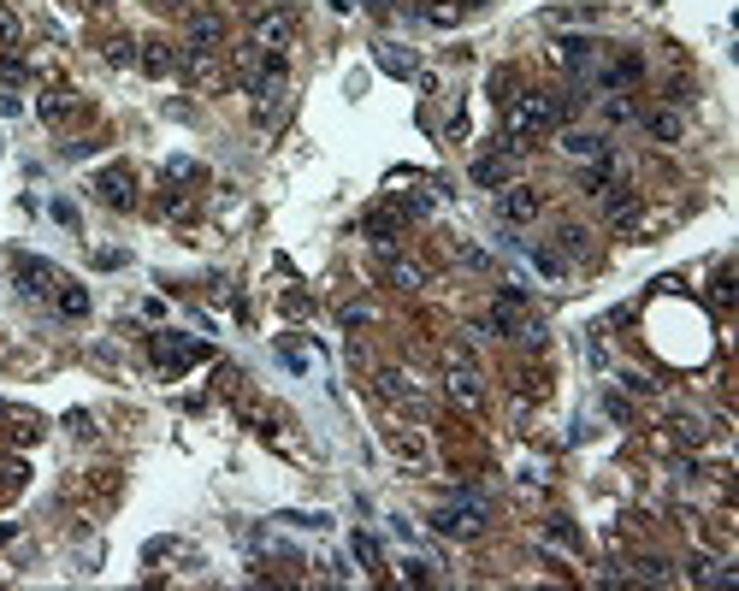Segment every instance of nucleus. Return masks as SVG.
Here are the masks:
<instances>
[{"label": "nucleus", "mask_w": 739, "mask_h": 591, "mask_svg": "<svg viewBox=\"0 0 739 591\" xmlns=\"http://www.w3.org/2000/svg\"><path fill=\"white\" fill-rule=\"evenodd\" d=\"M633 580H651V586H669L674 574H669V562H663V556H639V562H633Z\"/></svg>", "instance_id": "nucleus-27"}, {"label": "nucleus", "mask_w": 739, "mask_h": 591, "mask_svg": "<svg viewBox=\"0 0 739 591\" xmlns=\"http://www.w3.org/2000/svg\"><path fill=\"white\" fill-rule=\"evenodd\" d=\"M71 113H77V95H71V89H48V95H42V119H48V125H66Z\"/></svg>", "instance_id": "nucleus-19"}, {"label": "nucleus", "mask_w": 739, "mask_h": 591, "mask_svg": "<svg viewBox=\"0 0 739 591\" xmlns=\"http://www.w3.org/2000/svg\"><path fill=\"white\" fill-rule=\"evenodd\" d=\"M54 308L71 314V320H83V314H89V290H83V284H54Z\"/></svg>", "instance_id": "nucleus-20"}, {"label": "nucleus", "mask_w": 739, "mask_h": 591, "mask_svg": "<svg viewBox=\"0 0 739 591\" xmlns=\"http://www.w3.org/2000/svg\"><path fill=\"white\" fill-rule=\"evenodd\" d=\"M379 71H391V77H408V71H414V54H403L397 42H379Z\"/></svg>", "instance_id": "nucleus-25"}, {"label": "nucleus", "mask_w": 739, "mask_h": 591, "mask_svg": "<svg viewBox=\"0 0 739 591\" xmlns=\"http://www.w3.org/2000/svg\"><path fill=\"white\" fill-rule=\"evenodd\" d=\"M190 48H225V12H213V6L190 12Z\"/></svg>", "instance_id": "nucleus-10"}, {"label": "nucleus", "mask_w": 739, "mask_h": 591, "mask_svg": "<svg viewBox=\"0 0 739 591\" xmlns=\"http://www.w3.org/2000/svg\"><path fill=\"white\" fill-rule=\"evenodd\" d=\"M550 60L562 71H592L598 66V42H586V36H562V42H550Z\"/></svg>", "instance_id": "nucleus-8"}, {"label": "nucleus", "mask_w": 739, "mask_h": 591, "mask_svg": "<svg viewBox=\"0 0 739 591\" xmlns=\"http://www.w3.org/2000/svg\"><path fill=\"white\" fill-rule=\"evenodd\" d=\"M456 261L473 266V272H491V255H479V249H456Z\"/></svg>", "instance_id": "nucleus-30"}, {"label": "nucleus", "mask_w": 739, "mask_h": 591, "mask_svg": "<svg viewBox=\"0 0 739 591\" xmlns=\"http://www.w3.org/2000/svg\"><path fill=\"white\" fill-rule=\"evenodd\" d=\"M355 556H361V562L373 568V562H379V544H373V538H355Z\"/></svg>", "instance_id": "nucleus-34"}, {"label": "nucleus", "mask_w": 739, "mask_h": 591, "mask_svg": "<svg viewBox=\"0 0 739 591\" xmlns=\"http://www.w3.org/2000/svg\"><path fill=\"white\" fill-rule=\"evenodd\" d=\"M18 42H24V24H18V12L0 0V54H12Z\"/></svg>", "instance_id": "nucleus-26"}, {"label": "nucleus", "mask_w": 739, "mask_h": 591, "mask_svg": "<svg viewBox=\"0 0 739 591\" xmlns=\"http://www.w3.org/2000/svg\"><path fill=\"white\" fill-rule=\"evenodd\" d=\"M101 60L107 66H136V36H107L101 42Z\"/></svg>", "instance_id": "nucleus-22"}, {"label": "nucleus", "mask_w": 739, "mask_h": 591, "mask_svg": "<svg viewBox=\"0 0 739 591\" xmlns=\"http://www.w3.org/2000/svg\"><path fill=\"white\" fill-rule=\"evenodd\" d=\"M379 391L391 396V402H408V408L420 402V391H414V379H408V373H397V367H379Z\"/></svg>", "instance_id": "nucleus-17"}, {"label": "nucleus", "mask_w": 739, "mask_h": 591, "mask_svg": "<svg viewBox=\"0 0 739 591\" xmlns=\"http://www.w3.org/2000/svg\"><path fill=\"white\" fill-rule=\"evenodd\" d=\"M178 71L196 83V89H219L225 83V66H219V48H184L178 54Z\"/></svg>", "instance_id": "nucleus-5"}, {"label": "nucleus", "mask_w": 739, "mask_h": 591, "mask_svg": "<svg viewBox=\"0 0 739 591\" xmlns=\"http://www.w3.org/2000/svg\"><path fill=\"white\" fill-rule=\"evenodd\" d=\"M83 6H89V12H107V6H113V0H83Z\"/></svg>", "instance_id": "nucleus-35"}, {"label": "nucleus", "mask_w": 739, "mask_h": 591, "mask_svg": "<svg viewBox=\"0 0 739 591\" xmlns=\"http://www.w3.org/2000/svg\"><path fill=\"white\" fill-rule=\"evenodd\" d=\"M95 196L107 201V207H136L131 166H101V172H95Z\"/></svg>", "instance_id": "nucleus-6"}, {"label": "nucleus", "mask_w": 739, "mask_h": 591, "mask_svg": "<svg viewBox=\"0 0 739 591\" xmlns=\"http://www.w3.org/2000/svg\"><path fill=\"white\" fill-rule=\"evenodd\" d=\"M533 266H538V272H550V278H562V272H568L562 255H550V249H533Z\"/></svg>", "instance_id": "nucleus-28"}, {"label": "nucleus", "mask_w": 739, "mask_h": 591, "mask_svg": "<svg viewBox=\"0 0 739 591\" xmlns=\"http://www.w3.org/2000/svg\"><path fill=\"white\" fill-rule=\"evenodd\" d=\"M598 207H604L609 225H621V219L639 213V190H633V184H604V190H598Z\"/></svg>", "instance_id": "nucleus-12"}, {"label": "nucleus", "mask_w": 739, "mask_h": 591, "mask_svg": "<svg viewBox=\"0 0 739 591\" xmlns=\"http://www.w3.org/2000/svg\"><path fill=\"white\" fill-rule=\"evenodd\" d=\"M497 213H503V225H527V219H538V213H544V196H538L533 184H503Z\"/></svg>", "instance_id": "nucleus-4"}, {"label": "nucleus", "mask_w": 739, "mask_h": 591, "mask_svg": "<svg viewBox=\"0 0 739 591\" xmlns=\"http://www.w3.org/2000/svg\"><path fill=\"white\" fill-rule=\"evenodd\" d=\"M503 107H509V113H503V125H509V154H521L527 136H544L568 119V101L550 95V89H521V95H509Z\"/></svg>", "instance_id": "nucleus-1"}, {"label": "nucleus", "mask_w": 739, "mask_h": 591, "mask_svg": "<svg viewBox=\"0 0 739 591\" xmlns=\"http://www.w3.org/2000/svg\"><path fill=\"white\" fill-rule=\"evenodd\" d=\"M645 131L674 148V142H686V119H680L674 107H651V113H645Z\"/></svg>", "instance_id": "nucleus-14"}, {"label": "nucleus", "mask_w": 739, "mask_h": 591, "mask_svg": "<svg viewBox=\"0 0 739 591\" xmlns=\"http://www.w3.org/2000/svg\"><path fill=\"white\" fill-rule=\"evenodd\" d=\"M391 450L403 461H426V438L420 432H403V426H391Z\"/></svg>", "instance_id": "nucleus-24"}, {"label": "nucleus", "mask_w": 739, "mask_h": 591, "mask_svg": "<svg viewBox=\"0 0 739 591\" xmlns=\"http://www.w3.org/2000/svg\"><path fill=\"white\" fill-rule=\"evenodd\" d=\"M166 184H207V166L190 160V154H172L166 160Z\"/></svg>", "instance_id": "nucleus-18"}, {"label": "nucleus", "mask_w": 739, "mask_h": 591, "mask_svg": "<svg viewBox=\"0 0 739 591\" xmlns=\"http://www.w3.org/2000/svg\"><path fill=\"white\" fill-rule=\"evenodd\" d=\"M12 278H18L24 296H54V284H60L54 266L42 261V255H18V261H12Z\"/></svg>", "instance_id": "nucleus-7"}, {"label": "nucleus", "mask_w": 739, "mask_h": 591, "mask_svg": "<svg viewBox=\"0 0 739 591\" xmlns=\"http://www.w3.org/2000/svg\"><path fill=\"white\" fill-rule=\"evenodd\" d=\"M367 320H373V314H367L361 302H343V326H367Z\"/></svg>", "instance_id": "nucleus-32"}, {"label": "nucleus", "mask_w": 739, "mask_h": 591, "mask_svg": "<svg viewBox=\"0 0 739 591\" xmlns=\"http://www.w3.org/2000/svg\"><path fill=\"white\" fill-rule=\"evenodd\" d=\"M432 526H438V532H450V538H479V532H485V509H479V497H462V503L438 509Z\"/></svg>", "instance_id": "nucleus-3"}, {"label": "nucleus", "mask_w": 739, "mask_h": 591, "mask_svg": "<svg viewBox=\"0 0 739 591\" xmlns=\"http://www.w3.org/2000/svg\"><path fill=\"white\" fill-rule=\"evenodd\" d=\"M473 184H479V190H503V184H515V178H509V154L473 160Z\"/></svg>", "instance_id": "nucleus-15"}, {"label": "nucleus", "mask_w": 739, "mask_h": 591, "mask_svg": "<svg viewBox=\"0 0 739 591\" xmlns=\"http://www.w3.org/2000/svg\"><path fill=\"white\" fill-rule=\"evenodd\" d=\"M136 66L148 71V77H172V71H178V48L160 42V36H154V42H136Z\"/></svg>", "instance_id": "nucleus-11"}, {"label": "nucleus", "mask_w": 739, "mask_h": 591, "mask_svg": "<svg viewBox=\"0 0 739 591\" xmlns=\"http://www.w3.org/2000/svg\"><path fill=\"white\" fill-rule=\"evenodd\" d=\"M556 243H562V255H568V261H586V255H592V231H586V225H562V231H556Z\"/></svg>", "instance_id": "nucleus-21"}, {"label": "nucleus", "mask_w": 739, "mask_h": 591, "mask_svg": "<svg viewBox=\"0 0 739 591\" xmlns=\"http://www.w3.org/2000/svg\"><path fill=\"white\" fill-rule=\"evenodd\" d=\"M379 272H385L391 290H420V284H426V272H420L414 261H403L397 249H379Z\"/></svg>", "instance_id": "nucleus-9"}, {"label": "nucleus", "mask_w": 739, "mask_h": 591, "mask_svg": "<svg viewBox=\"0 0 739 591\" xmlns=\"http://www.w3.org/2000/svg\"><path fill=\"white\" fill-rule=\"evenodd\" d=\"M674 432H680L686 444H704V426H698V420H674Z\"/></svg>", "instance_id": "nucleus-33"}, {"label": "nucleus", "mask_w": 739, "mask_h": 591, "mask_svg": "<svg viewBox=\"0 0 739 591\" xmlns=\"http://www.w3.org/2000/svg\"><path fill=\"white\" fill-rule=\"evenodd\" d=\"M562 148H568L574 160H598V154H609V142L598 131H562Z\"/></svg>", "instance_id": "nucleus-16"}, {"label": "nucleus", "mask_w": 739, "mask_h": 591, "mask_svg": "<svg viewBox=\"0 0 739 591\" xmlns=\"http://www.w3.org/2000/svg\"><path fill=\"white\" fill-rule=\"evenodd\" d=\"M296 30H302V18H296L284 0H267V6H255L249 42H255V48H267V54H290V48H296Z\"/></svg>", "instance_id": "nucleus-2"}, {"label": "nucleus", "mask_w": 739, "mask_h": 591, "mask_svg": "<svg viewBox=\"0 0 739 591\" xmlns=\"http://www.w3.org/2000/svg\"><path fill=\"white\" fill-rule=\"evenodd\" d=\"M154 361L184 367V361H196V349H190V343H178V337H154Z\"/></svg>", "instance_id": "nucleus-23"}, {"label": "nucleus", "mask_w": 739, "mask_h": 591, "mask_svg": "<svg viewBox=\"0 0 739 591\" xmlns=\"http://www.w3.org/2000/svg\"><path fill=\"white\" fill-rule=\"evenodd\" d=\"M361 231H367L379 249H391V237H403V213H391V207H373V213L361 219Z\"/></svg>", "instance_id": "nucleus-13"}, {"label": "nucleus", "mask_w": 739, "mask_h": 591, "mask_svg": "<svg viewBox=\"0 0 739 591\" xmlns=\"http://www.w3.org/2000/svg\"><path fill=\"white\" fill-rule=\"evenodd\" d=\"M154 12H172V18H190V12H196V0H154Z\"/></svg>", "instance_id": "nucleus-29"}, {"label": "nucleus", "mask_w": 739, "mask_h": 591, "mask_svg": "<svg viewBox=\"0 0 739 591\" xmlns=\"http://www.w3.org/2000/svg\"><path fill=\"white\" fill-rule=\"evenodd\" d=\"M710 296H716V308H728V302H734V278H728V272H722V278H716V290H710Z\"/></svg>", "instance_id": "nucleus-31"}]
</instances>
